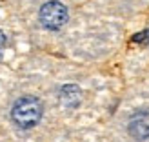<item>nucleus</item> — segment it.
<instances>
[{
  "mask_svg": "<svg viewBox=\"0 0 149 142\" xmlns=\"http://www.w3.org/2000/svg\"><path fill=\"white\" fill-rule=\"evenodd\" d=\"M11 117H13L15 124L20 126V128H24V129L33 128L35 124H38L40 117H42V102L31 95L20 97L13 104Z\"/></svg>",
  "mask_w": 149,
  "mask_h": 142,
  "instance_id": "nucleus-1",
  "label": "nucleus"
},
{
  "mask_svg": "<svg viewBox=\"0 0 149 142\" xmlns=\"http://www.w3.org/2000/svg\"><path fill=\"white\" fill-rule=\"evenodd\" d=\"M38 18H40V24L46 29L55 31V29H60L68 22V9L58 0H49L40 7Z\"/></svg>",
  "mask_w": 149,
  "mask_h": 142,
  "instance_id": "nucleus-2",
  "label": "nucleus"
},
{
  "mask_svg": "<svg viewBox=\"0 0 149 142\" xmlns=\"http://www.w3.org/2000/svg\"><path fill=\"white\" fill-rule=\"evenodd\" d=\"M129 133L136 140L149 139V111L135 113L129 120Z\"/></svg>",
  "mask_w": 149,
  "mask_h": 142,
  "instance_id": "nucleus-3",
  "label": "nucleus"
},
{
  "mask_svg": "<svg viewBox=\"0 0 149 142\" xmlns=\"http://www.w3.org/2000/svg\"><path fill=\"white\" fill-rule=\"evenodd\" d=\"M133 40H135L136 44H149V31H142V33H138Z\"/></svg>",
  "mask_w": 149,
  "mask_h": 142,
  "instance_id": "nucleus-4",
  "label": "nucleus"
},
{
  "mask_svg": "<svg viewBox=\"0 0 149 142\" xmlns=\"http://www.w3.org/2000/svg\"><path fill=\"white\" fill-rule=\"evenodd\" d=\"M4 48H6V35L2 33V29H0V55H2Z\"/></svg>",
  "mask_w": 149,
  "mask_h": 142,
  "instance_id": "nucleus-5",
  "label": "nucleus"
}]
</instances>
